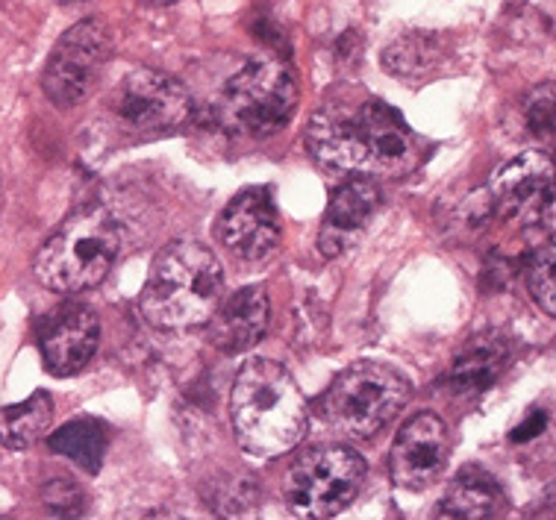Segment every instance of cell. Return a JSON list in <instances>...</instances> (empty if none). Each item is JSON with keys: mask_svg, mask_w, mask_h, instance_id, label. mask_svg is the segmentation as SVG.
<instances>
[{"mask_svg": "<svg viewBox=\"0 0 556 520\" xmlns=\"http://www.w3.org/2000/svg\"><path fill=\"white\" fill-rule=\"evenodd\" d=\"M306 148L330 174L404 177L421 162V139L404 115L371 94H342L313 112Z\"/></svg>", "mask_w": 556, "mask_h": 520, "instance_id": "obj_1", "label": "cell"}, {"mask_svg": "<svg viewBox=\"0 0 556 520\" xmlns=\"http://www.w3.org/2000/svg\"><path fill=\"white\" fill-rule=\"evenodd\" d=\"M233 430L251 456H283L294 451L309 427V409L298 382L271 359L244 362L233 382Z\"/></svg>", "mask_w": 556, "mask_h": 520, "instance_id": "obj_2", "label": "cell"}, {"mask_svg": "<svg viewBox=\"0 0 556 520\" xmlns=\"http://www.w3.org/2000/svg\"><path fill=\"white\" fill-rule=\"evenodd\" d=\"M224 297L218 256L198 241H174L156 253L139 309L160 330H192L210 320Z\"/></svg>", "mask_w": 556, "mask_h": 520, "instance_id": "obj_3", "label": "cell"}, {"mask_svg": "<svg viewBox=\"0 0 556 520\" xmlns=\"http://www.w3.org/2000/svg\"><path fill=\"white\" fill-rule=\"evenodd\" d=\"M122 253V227L103 206H83L41 244L36 277L56 294H80L101 286Z\"/></svg>", "mask_w": 556, "mask_h": 520, "instance_id": "obj_4", "label": "cell"}, {"mask_svg": "<svg viewBox=\"0 0 556 520\" xmlns=\"http://www.w3.org/2000/svg\"><path fill=\"white\" fill-rule=\"evenodd\" d=\"M409 401V382L383 362H356L324 391L318 411L348 439H375Z\"/></svg>", "mask_w": 556, "mask_h": 520, "instance_id": "obj_5", "label": "cell"}, {"mask_svg": "<svg viewBox=\"0 0 556 520\" xmlns=\"http://www.w3.org/2000/svg\"><path fill=\"white\" fill-rule=\"evenodd\" d=\"M298 83L292 71L274 60L248 62L227 83L215 106L224 130L244 139H265L280 132L298 110Z\"/></svg>", "mask_w": 556, "mask_h": 520, "instance_id": "obj_6", "label": "cell"}, {"mask_svg": "<svg viewBox=\"0 0 556 520\" xmlns=\"http://www.w3.org/2000/svg\"><path fill=\"white\" fill-rule=\"evenodd\" d=\"M365 473L363 456L344 444L309 447L286 470V503L304 520L336 518L359 497Z\"/></svg>", "mask_w": 556, "mask_h": 520, "instance_id": "obj_7", "label": "cell"}, {"mask_svg": "<svg viewBox=\"0 0 556 520\" xmlns=\"http://www.w3.org/2000/svg\"><path fill=\"white\" fill-rule=\"evenodd\" d=\"M110 53L112 33L101 18H86L62 33L41 77L48 101L60 110H72L86 101L101 80Z\"/></svg>", "mask_w": 556, "mask_h": 520, "instance_id": "obj_8", "label": "cell"}, {"mask_svg": "<svg viewBox=\"0 0 556 520\" xmlns=\"http://www.w3.org/2000/svg\"><path fill=\"white\" fill-rule=\"evenodd\" d=\"M110 112L130 132H172L192 118V94L165 71L136 68L115 86Z\"/></svg>", "mask_w": 556, "mask_h": 520, "instance_id": "obj_9", "label": "cell"}, {"mask_svg": "<svg viewBox=\"0 0 556 520\" xmlns=\"http://www.w3.org/2000/svg\"><path fill=\"white\" fill-rule=\"evenodd\" d=\"M489 210L527 230L551 232L554 224V168L547 153H525L497 170L489 189Z\"/></svg>", "mask_w": 556, "mask_h": 520, "instance_id": "obj_10", "label": "cell"}, {"mask_svg": "<svg viewBox=\"0 0 556 520\" xmlns=\"http://www.w3.org/2000/svg\"><path fill=\"white\" fill-rule=\"evenodd\" d=\"M451 459V432L433 411H418L397 430L389 453V473L397 489L421 494L433 485Z\"/></svg>", "mask_w": 556, "mask_h": 520, "instance_id": "obj_11", "label": "cell"}, {"mask_svg": "<svg viewBox=\"0 0 556 520\" xmlns=\"http://www.w3.org/2000/svg\"><path fill=\"white\" fill-rule=\"evenodd\" d=\"M215 236L242 262L268 259L283 239L280 212L268 186H253L227 203L215 224Z\"/></svg>", "mask_w": 556, "mask_h": 520, "instance_id": "obj_12", "label": "cell"}, {"mask_svg": "<svg viewBox=\"0 0 556 520\" xmlns=\"http://www.w3.org/2000/svg\"><path fill=\"white\" fill-rule=\"evenodd\" d=\"M101 341V320L83 303H62L39 320V351L53 377H74L91 362Z\"/></svg>", "mask_w": 556, "mask_h": 520, "instance_id": "obj_13", "label": "cell"}, {"mask_svg": "<svg viewBox=\"0 0 556 520\" xmlns=\"http://www.w3.org/2000/svg\"><path fill=\"white\" fill-rule=\"evenodd\" d=\"M383 203V191L377 186L375 177L365 174H348L339 189L330 194L327 212L321 218L318 230V251L327 259H336L354 248L363 239L368 224L375 220L377 210Z\"/></svg>", "mask_w": 556, "mask_h": 520, "instance_id": "obj_14", "label": "cell"}, {"mask_svg": "<svg viewBox=\"0 0 556 520\" xmlns=\"http://www.w3.org/2000/svg\"><path fill=\"white\" fill-rule=\"evenodd\" d=\"M268 294L260 286L236 291L227 301L215 306V312L206 320V339L215 351L227 356L253 351L265 339L268 330Z\"/></svg>", "mask_w": 556, "mask_h": 520, "instance_id": "obj_15", "label": "cell"}, {"mask_svg": "<svg viewBox=\"0 0 556 520\" xmlns=\"http://www.w3.org/2000/svg\"><path fill=\"white\" fill-rule=\"evenodd\" d=\"M506 511H509V497L504 494V485L477 465H466L459 470L439 503V515L456 520H495L504 518Z\"/></svg>", "mask_w": 556, "mask_h": 520, "instance_id": "obj_16", "label": "cell"}, {"mask_svg": "<svg viewBox=\"0 0 556 520\" xmlns=\"http://www.w3.org/2000/svg\"><path fill=\"white\" fill-rule=\"evenodd\" d=\"M506 362H509V344L495 332H489L459 351L447 382L456 394H483L495 385Z\"/></svg>", "mask_w": 556, "mask_h": 520, "instance_id": "obj_17", "label": "cell"}, {"mask_svg": "<svg viewBox=\"0 0 556 520\" xmlns=\"http://www.w3.org/2000/svg\"><path fill=\"white\" fill-rule=\"evenodd\" d=\"M53 420V401L48 391H36L30 401L0 409V444L7 451H27L48 432Z\"/></svg>", "mask_w": 556, "mask_h": 520, "instance_id": "obj_18", "label": "cell"}, {"mask_svg": "<svg viewBox=\"0 0 556 520\" xmlns=\"http://www.w3.org/2000/svg\"><path fill=\"white\" fill-rule=\"evenodd\" d=\"M106 427L98 418H74L51 435V451L72 459L86 473H98L106 456Z\"/></svg>", "mask_w": 556, "mask_h": 520, "instance_id": "obj_19", "label": "cell"}, {"mask_svg": "<svg viewBox=\"0 0 556 520\" xmlns=\"http://www.w3.org/2000/svg\"><path fill=\"white\" fill-rule=\"evenodd\" d=\"M442 48L439 39L430 33H409L383 53V65L389 74H395L401 80H421L427 74H433L439 65Z\"/></svg>", "mask_w": 556, "mask_h": 520, "instance_id": "obj_20", "label": "cell"}, {"mask_svg": "<svg viewBox=\"0 0 556 520\" xmlns=\"http://www.w3.org/2000/svg\"><path fill=\"white\" fill-rule=\"evenodd\" d=\"M527 291L533 294V301L539 303V309L545 315H554L556 301H554V244H542L536 251L530 253L525 268Z\"/></svg>", "mask_w": 556, "mask_h": 520, "instance_id": "obj_21", "label": "cell"}, {"mask_svg": "<svg viewBox=\"0 0 556 520\" xmlns=\"http://www.w3.org/2000/svg\"><path fill=\"white\" fill-rule=\"evenodd\" d=\"M521 115H525L527 130L533 132L536 139H551V132H554V86L545 83V86L530 89V94L525 98V106H521Z\"/></svg>", "mask_w": 556, "mask_h": 520, "instance_id": "obj_22", "label": "cell"}, {"mask_svg": "<svg viewBox=\"0 0 556 520\" xmlns=\"http://www.w3.org/2000/svg\"><path fill=\"white\" fill-rule=\"evenodd\" d=\"M41 500H45V506H48V511H51L53 518H83V511H86L83 489L72 480L48 482Z\"/></svg>", "mask_w": 556, "mask_h": 520, "instance_id": "obj_23", "label": "cell"}, {"mask_svg": "<svg viewBox=\"0 0 556 520\" xmlns=\"http://www.w3.org/2000/svg\"><path fill=\"white\" fill-rule=\"evenodd\" d=\"M547 427V411H533L525 423H518L516 430H513V441L516 444H527V441L539 439Z\"/></svg>", "mask_w": 556, "mask_h": 520, "instance_id": "obj_24", "label": "cell"}, {"mask_svg": "<svg viewBox=\"0 0 556 520\" xmlns=\"http://www.w3.org/2000/svg\"><path fill=\"white\" fill-rule=\"evenodd\" d=\"M144 3H153V7H172L177 0H144Z\"/></svg>", "mask_w": 556, "mask_h": 520, "instance_id": "obj_25", "label": "cell"}]
</instances>
